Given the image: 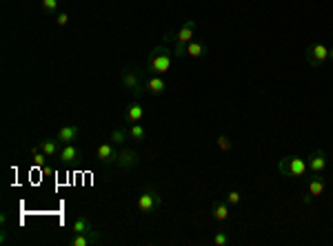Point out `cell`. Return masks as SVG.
Listing matches in <instances>:
<instances>
[{"instance_id":"19","label":"cell","mask_w":333,"mask_h":246,"mask_svg":"<svg viewBox=\"0 0 333 246\" xmlns=\"http://www.w3.org/2000/svg\"><path fill=\"white\" fill-rule=\"evenodd\" d=\"M129 138H131L133 142H142V140L147 138V131H145V126H142L140 122H133V124L129 126Z\"/></svg>"},{"instance_id":"15","label":"cell","mask_w":333,"mask_h":246,"mask_svg":"<svg viewBox=\"0 0 333 246\" xmlns=\"http://www.w3.org/2000/svg\"><path fill=\"white\" fill-rule=\"evenodd\" d=\"M211 213H213V217L218 219V222H226L229 219V202L226 200H216L213 202V206H211Z\"/></svg>"},{"instance_id":"4","label":"cell","mask_w":333,"mask_h":246,"mask_svg":"<svg viewBox=\"0 0 333 246\" xmlns=\"http://www.w3.org/2000/svg\"><path fill=\"white\" fill-rule=\"evenodd\" d=\"M278 171L287 178H300L306 173V160H302L300 155H287L278 162Z\"/></svg>"},{"instance_id":"25","label":"cell","mask_w":333,"mask_h":246,"mask_svg":"<svg viewBox=\"0 0 333 246\" xmlns=\"http://www.w3.org/2000/svg\"><path fill=\"white\" fill-rule=\"evenodd\" d=\"M226 202H229L231 206L240 204V191H229V193H226Z\"/></svg>"},{"instance_id":"12","label":"cell","mask_w":333,"mask_h":246,"mask_svg":"<svg viewBox=\"0 0 333 246\" xmlns=\"http://www.w3.org/2000/svg\"><path fill=\"white\" fill-rule=\"evenodd\" d=\"M78 157H80V151L74 144H65V147L60 149V153H58V160H60L62 164H74V162H78Z\"/></svg>"},{"instance_id":"13","label":"cell","mask_w":333,"mask_h":246,"mask_svg":"<svg viewBox=\"0 0 333 246\" xmlns=\"http://www.w3.org/2000/svg\"><path fill=\"white\" fill-rule=\"evenodd\" d=\"M60 140L58 138H44V140H40V151L44 153V155L47 157H53V155H58V153H60Z\"/></svg>"},{"instance_id":"20","label":"cell","mask_w":333,"mask_h":246,"mask_svg":"<svg viewBox=\"0 0 333 246\" xmlns=\"http://www.w3.org/2000/svg\"><path fill=\"white\" fill-rule=\"evenodd\" d=\"M202 54H204V45H202V42H193V40H191L189 45H186V56H191V58H200Z\"/></svg>"},{"instance_id":"22","label":"cell","mask_w":333,"mask_h":246,"mask_svg":"<svg viewBox=\"0 0 333 246\" xmlns=\"http://www.w3.org/2000/svg\"><path fill=\"white\" fill-rule=\"evenodd\" d=\"M218 149H220V151H231V149H233V142H231V138L229 135H218Z\"/></svg>"},{"instance_id":"1","label":"cell","mask_w":333,"mask_h":246,"mask_svg":"<svg viewBox=\"0 0 333 246\" xmlns=\"http://www.w3.org/2000/svg\"><path fill=\"white\" fill-rule=\"evenodd\" d=\"M173 64V54L169 51L167 45H158L151 49L149 60H147V69H149L153 76H164V73L171 71Z\"/></svg>"},{"instance_id":"3","label":"cell","mask_w":333,"mask_h":246,"mask_svg":"<svg viewBox=\"0 0 333 246\" xmlns=\"http://www.w3.org/2000/svg\"><path fill=\"white\" fill-rule=\"evenodd\" d=\"M120 82H122L124 89L131 91L133 98H136V100H140L142 95L147 93V87L142 85V80H140V71H133V69L124 67V69H122V73H120Z\"/></svg>"},{"instance_id":"8","label":"cell","mask_w":333,"mask_h":246,"mask_svg":"<svg viewBox=\"0 0 333 246\" xmlns=\"http://www.w3.org/2000/svg\"><path fill=\"white\" fill-rule=\"evenodd\" d=\"M324 169H327V153H324L322 149L311 151L309 157H306V171H309L311 175H322Z\"/></svg>"},{"instance_id":"18","label":"cell","mask_w":333,"mask_h":246,"mask_svg":"<svg viewBox=\"0 0 333 246\" xmlns=\"http://www.w3.org/2000/svg\"><path fill=\"white\" fill-rule=\"evenodd\" d=\"M127 140H129V131L122 129V126H115V129L111 131V135H109V142L115 144V147H122Z\"/></svg>"},{"instance_id":"28","label":"cell","mask_w":333,"mask_h":246,"mask_svg":"<svg viewBox=\"0 0 333 246\" xmlns=\"http://www.w3.org/2000/svg\"><path fill=\"white\" fill-rule=\"evenodd\" d=\"M7 224V213H0V226H4Z\"/></svg>"},{"instance_id":"5","label":"cell","mask_w":333,"mask_h":246,"mask_svg":"<svg viewBox=\"0 0 333 246\" xmlns=\"http://www.w3.org/2000/svg\"><path fill=\"white\" fill-rule=\"evenodd\" d=\"M136 204H138V211H142V213H153V211H158L160 206H162V195H160L153 186H147L145 191L138 195Z\"/></svg>"},{"instance_id":"24","label":"cell","mask_w":333,"mask_h":246,"mask_svg":"<svg viewBox=\"0 0 333 246\" xmlns=\"http://www.w3.org/2000/svg\"><path fill=\"white\" fill-rule=\"evenodd\" d=\"M42 9H44V14H56L58 0H42Z\"/></svg>"},{"instance_id":"14","label":"cell","mask_w":333,"mask_h":246,"mask_svg":"<svg viewBox=\"0 0 333 246\" xmlns=\"http://www.w3.org/2000/svg\"><path fill=\"white\" fill-rule=\"evenodd\" d=\"M145 87H147V91L153 95H162L164 91H167V82H164L162 76H151L149 80L145 82Z\"/></svg>"},{"instance_id":"2","label":"cell","mask_w":333,"mask_h":246,"mask_svg":"<svg viewBox=\"0 0 333 246\" xmlns=\"http://www.w3.org/2000/svg\"><path fill=\"white\" fill-rule=\"evenodd\" d=\"M193 33H195V20H186L180 29L176 31V38H173V56L176 58H185L186 56V45L193 40Z\"/></svg>"},{"instance_id":"29","label":"cell","mask_w":333,"mask_h":246,"mask_svg":"<svg viewBox=\"0 0 333 246\" xmlns=\"http://www.w3.org/2000/svg\"><path fill=\"white\" fill-rule=\"evenodd\" d=\"M329 60L333 62V47H329Z\"/></svg>"},{"instance_id":"17","label":"cell","mask_w":333,"mask_h":246,"mask_svg":"<svg viewBox=\"0 0 333 246\" xmlns=\"http://www.w3.org/2000/svg\"><path fill=\"white\" fill-rule=\"evenodd\" d=\"M124 116H127V120L133 124V122H140L142 118H145V109H142L140 102L136 100V102H131V104L127 107V113H124Z\"/></svg>"},{"instance_id":"26","label":"cell","mask_w":333,"mask_h":246,"mask_svg":"<svg viewBox=\"0 0 333 246\" xmlns=\"http://www.w3.org/2000/svg\"><path fill=\"white\" fill-rule=\"evenodd\" d=\"M56 23H58V27H65V25L69 23V14H67V11L58 14V16H56Z\"/></svg>"},{"instance_id":"6","label":"cell","mask_w":333,"mask_h":246,"mask_svg":"<svg viewBox=\"0 0 333 246\" xmlns=\"http://www.w3.org/2000/svg\"><path fill=\"white\" fill-rule=\"evenodd\" d=\"M304 56H306V62H309L311 67L320 69L329 62V47L324 45V42H311V45L306 47Z\"/></svg>"},{"instance_id":"9","label":"cell","mask_w":333,"mask_h":246,"mask_svg":"<svg viewBox=\"0 0 333 246\" xmlns=\"http://www.w3.org/2000/svg\"><path fill=\"white\" fill-rule=\"evenodd\" d=\"M118 151H120V149H115V144L107 142V144H100V147H98L96 157H98V162H100V164L109 166V164H115V157H118Z\"/></svg>"},{"instance_id":"16","label":"cell","mask_w":333,"mask_h":246,"mask_svg":"<svg viewBox=\"0 0 333 246\" xmlns=\"http://www.w3.org/2000/svg\"><path fill=\"white\" fill-rule=\"evenodd\" d=\"M91 231H93L91 219L84 217V215L75 217V219H74V224H71V233H74V235H80V233H87V235H89Z\"/></svg>"},{"instance_id":"11","label":"cell","mask_w":333,"mask_h":246,"mask_svg":"<svg viewBox=\"0 0 333 246\" xmlns=\"http://www.w3.org/2000/svg\"><path fill=\"white\" fill-rule=\"evenodd\" d=\"M80 133H82V131H80L78 124H67V126H62V129L58 131L56 138L60 140L62 144H71V142H75V140L80 138Z\"/></svg>"},{"instance_id":"7","label":"cell","mask_w":333,"mask_h":246,"mask_svg":"<svg viewBox=\"0 0 333 246\" xmlns=\"http://www.w3.org/2000/svg\"><path fill=\"white\" fill-rule=\"evenodd\" d=\"M140 164V155H138V151H133V149L129 147H122L118 151V157H115V166L122 171H131L136 169V166Z\"/></svg>"},{"instance_id":"23","label":"cell","mask_w":333,"mask_h":246,"mask_svg":"<svg viewBox=\"0 0 333 246\" xmlns=\"http://www.w3.org/2000/svg\"><path fill=\"white\" fill-rule=\"evenodd\" d=\"M229 242L231 240H229V235H226L224 231H218L216 235H213V244H216V246H226Z\"/></svg>"},{"instance_id":"21","label":"cell","mask_w":333,"mask_h":246,"mask_svg":"<svg viewBox=\"0 0 333 246\" xmlns=\"http://www.w3.org/2000/svg\"><path fill=\"white\" fill-rule=\"evenodd\" d=\"M31 155H34V164H36V166H44V162L49 160V157L44 155L42 151H40V147H34V149H31Z\"/></svg>"},{"instance_id":"27","label":"cell","mask_w":333,"mask_h":246,"mask_svg":"<svg viewBox=\"0 0 333 246\" xmlns=\"http://www.w3.org/2000/svg\"><path fill=\"white\" fill-rule=\"evenodd\" d=\"M7 240H9V235H7V231H4V226H2V231H0V244H7Z\"/></svg>"},{"instance_id":"10","label":"cell","mask_w":333,"mask_h":246,"mask_svg":"<svg viewBox=\"0 0 333 246\" xmlns=\"http://www.w3.org/2000/svg\"><path fill=\"white\" fill-rule=\"evenodd\" d=\"M324 186H327V180L324 178H320V175H313V178L309 180V186H306V195L302 197V200L306 202V204H309L311 200H313V197H318V195H322V191H324Z\"/></svg>"}]
</instances>
